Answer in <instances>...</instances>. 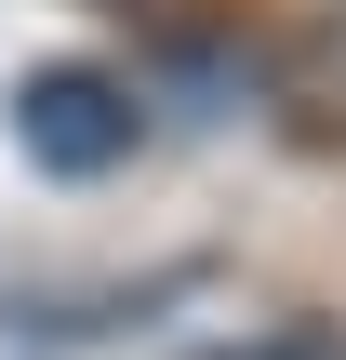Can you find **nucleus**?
<instances>
[{
  "mask_svg": "<svg viewBox=\"0 0 346 360\" xmlns=\"http://www.w3.org/2000/svg\"><path fill=\"white\" fill-rule=\"evenodd\" d=\"M13 134H27V160L40 174H107V160H133V94L107 80V67H40L27 94H13Z\"/></svg>",
  "mask_w": 346,
  "mask_h": 360,
  "instance_id": "obj_1",
  "label": "nucleus"
},
{
  "mask_svg": "<svg viewBox=\"0 0 346 360\" xmlns=\"http://www.w3.org/2000/svg\"><path fill=\"white\" fill-rule=\"evenodd\" d=\"M240 360H346V347H320V334H267V347H240Z\"/></svg>",
  "mask_w": 346,
  "mask_h": 360,
  "instance_id": "obj_2",
  "label": "nucleus"
}]
</instances>
